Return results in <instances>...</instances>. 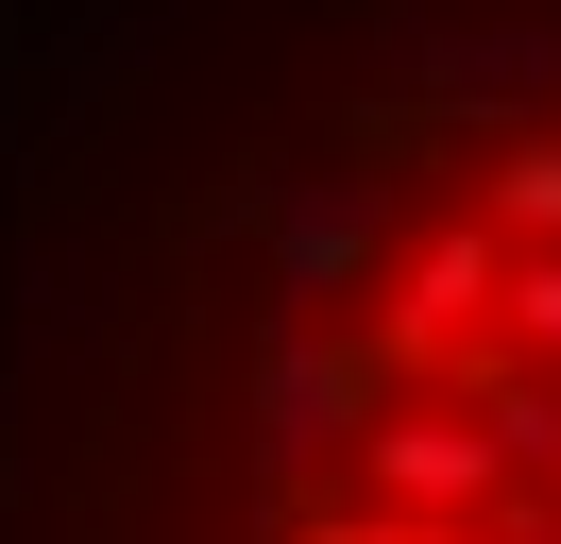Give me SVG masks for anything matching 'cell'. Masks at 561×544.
Segmentation results:
<instances>
[{
  "instance_id": "obj_1",
  "label": "cell",
  "mask_w": 561,
  "mask_h": 544,
  "mask_svg": "<svg viewBox=\"0 0 561 544\" xmlns=\"http://www.w3.org/2000/svg\"><path fill=\"white\" fill-rule=\"evenodd\" d=\"M493 290H511V238H493V222H443V238H409V256H391L375 340H391V358H443L459 324H493Z\"/></svg>"
},
{
  "instance_id": "obj_2",
  "label": "cell",
  "mask_w": 561,
  "mask_h": 544,
  "mask_svg": "<svg viewBox=\"0 0 561 544\" xmlns=\"http://www.w3.org/2000/svg\"><path fill=\"white\" fill-rule=\"evenodd\" d=\"M375 494L409 510V528H459V510H493L511 476H493L477 408H391V426H375Z\"/></svg>"
},
{
  "instance_id": "obj_3",
  "label": "cell",
  "mask_w": 561,
  "mask_h": 544,
  "mask_svg": "<svg viewBox=\"0 0 561 544\" xmlns=\"http://www.w3.org/2000/svg\"><path fill=\"white\" fill-rule=\"evenodd\" d=\"M493 238H561V136H511L493 154Z\"/></svg>"
},
{
  "instance_id": "obj_4",
  "label": "cell",
  "mask_w": 561,
  "mask_h": 544,
  "mask_svg": "<svg viewBox=\"0 0 561 544\" xmlns=\"http://www.w3.org/2000/svg\"><path fill=\"white\" fill-rule=\"evenodd\" d=\"M255 408H273V442L341 426V358H307V340H273V374H255Z\"/></svg>"
},
{
  "instance_id": "obj_5",
  "label": "cell",
  "mask_w": 561,
  "mask_h": 544,
  "mask_svg": "<svg viewBox=\"0 0 561 544\" xmlns=\"http://www.w3.org/2000/svg\"><path fill=\"white\" fill-rule=\"evenodd\" d=\"M307 544H409V528H391V510H341V528H307Z\"/></svg>"
}]
</instances>
